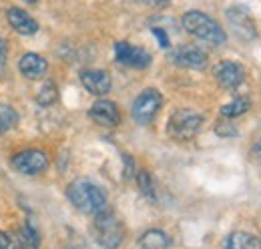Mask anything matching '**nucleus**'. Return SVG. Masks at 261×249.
<instances>
[{"label": "nucleus", "mask_w": 261, "mask_h": 249, "mask_svg": "<svg viewBox=\"0 0 261 249\" xmlns=\"http://www.w3.org/2000/svg\"><path fill=\"white\" fill-rule=\"evenodd\" d=\"M161 105H163V96L157 89H145L130 107L133 121L137 124H149L161 111Z\"/></svg>", "instance_id": "obj_5"}, {"label": "nucleus", "mask_w": 261, "mask_h": 249, "mask_svg": "<svg viewBox=\"0 0 261 249\" xmlns=\"http://www.w3.org/2000/svg\"><path fill=\"white\" fill-rule=\"evenodd\" d=\"M6 59H8V42H6L4 36L0 34V66L6 62Z\"/></svg>", "instance_id": "obj_24"}, {"label": "nucleus", "mask_w": 261, "mask_h": 249, "mask_svg": "<svg viewBox=\"0 0 261 249\" xmlns=\"http://www.w3.org/2000/svg\"><path fill=\"white\" fill-rule=\"evenodd\" d=\"M203 117L191 109H179L169 117L167 135L175 141H189L201 131Z\"/></svg>", "instance_id": "obj_3"}, {"label": "nucleus", "mask_w": 261, "mask_h": 249, "mask_svg": "<svg viewBox=\"0 0 261 249\" xmlns=\"http://www.w3.org/2000/svg\"><path fill=\"white\" fill-rule=\"evenodd\" d=\"M81 83L83 87L89 91L91 94H97V96H105V94L111 91L113 87V79L107 70L102 68H89V70H83L81 72Z\"/></svg>", "instance_id": "obj_10"}, {"label": "nucleus", "mask_w": 261, "mask_h": 249, "mask_svg": "<svg viewBox=\"0 0 261 249\" xmlns=\"http://www.w3.org/2000/svg\"><path fill=\"white\" fill-rule=\"evenodd\" d=\"M10 163L22 175H38V173L48 169V157L44 151H38V149L20 151L10 159Z\"/></svg>", "instance_id": "obj_6"}, {"label": "nucleus", "mask_w": 261, "mask_h": 249, "mask_svg": "<svg viewBox=\"0 0 261 249\" xmlns=\"http://www.w3.org/2000/svg\"><path fill=\"white\" fill-rule=\"evenodd\" d=\"M225 249H261V241L247 231H235L225 239Z\"/></svg>", "instance_id": "obj_16"}, {"label": "nucleus", "mask_w": 261, "mask_h": 249, "mask_svg": "<svg viewBox=\"0 0 261 249\" xmlns=\"http://www.w3.org/2000/svg\"><path fill=\"white\" fill-rule=\"evenodd\" d=\"M18 245H20V249H38V245H40V235H38V231L33 227L31 221H27L22 225Z\"/></svg>", "instance_id": "obj_18"}, {"label": "nucleus", "mask_w": 261, "mask_h": 249, "mask_svg": "<svg viewBox=\"0 0 261 249\" xmlns=\"http://www.w3.org/2000/svg\"><path fill=\"white\" fill-rule=\"evenodd\" d=\"M24 2H29V4H34V2H38V0H24Z\"/></svg>", "instance_id": "obj_28"}, {"label": "nucleus", "mask_w": 261, "mask_h": 249, "mask_svg": "<svg viewBox=\"0 0 261 249\" xmlns=\"http://www.w3.org/2000/svg\"><path fill=\"white\" fill-rule=\"evenodd\" d=\"M18 70H20V74H22L24 79H29V81H38V79H42V77L46 74L48 62H46L44 57H40V55H36V53H27V55H22L20 61H18Z\"/></svg>", "instance_id": "obj_13"}, {"label": "nucleus", "mask_w": 261, "mask_h": 249, "mask_svg": "<svg viewBox=\"0 0 261 249\" xmlns=\"http://www.w3.org/2000/svg\"><path fill=\"white\" fill-rule=\"evenodd\" d=\"M6 18H8V24L18 32V34L31 36V34H34V32L38 31V22L34 20L27 10H22V8H18V6L8 8V10H6Z\"/></svg>", "instance_id": "obj_14"}, {"label": "nucleus", "mask_w": 261, "mask_h": 249, "mask_svg": "<svg viewBox=\"0 0 261 249\" xmlns=\"http://www.w3.org/2000/svg\"><path fill=\"white\" fill-rule=\"evenodd\" d=\"M171 245V237L163 229H149L141 235L139 247L141 249H167Z\"/></svg>", "instance_id": "obj_15"}, {"label": "nucleus", "mask_w": 261, "mask_h": 249, "mask_svg": "<svg viewBox=\"0 0 261 249\" xmlns=\"http://www.w3.org/2000/svg\"><path fill=\"white\" fill-rule=\"evenodd\" d=\"M213 77H215V81H217L223 89L233 91V89H239V87L245 83V68H243L239 62L223 61L213 68Z\"/></svg>", "instance_id": "obj_9"}, {"label": "nucleus", "mask_w": 261, "mask_h": 249, "mask_svg": "<svg viewBox=\"0 0 261 249\" xmlns=\"http://www.w3.org/2000/svg\"><path fill=\"white\" fill-rule=\"evenodd\" d=\"M57 96H59L57 85H55V83H50V81H46V83L40 87L38 94H36V101H38V105H40V107H50V105L57 101Z\"/></svg>", "instance_id": "obj_20"}, {"label": "nucleus", "mask_w": 261, "mask_h": 249, "mask_svg": "<svg viewBox=\"0 0 261 249\" xmlns=\"http://www.w3.org/2000/svg\"><path fill=\"white\" fill-rule=\"evenodd\" d=\"M251 151H253V155L257 157V159H261V141H257V143L253 145V149H251Z\"/></svg>", "instance_id": "obj_27"}, {"label": "nucleus", "mask_w": 261, "mask_h": 249, "mask_svg": "<svg viewBox=\"0 0 261 249\" xmlns=\"http://www.w3.org/2000/svg\"><path fill=\"white\" fill-rule=\"evenodd\" d=\"M18 123V113L10 105H0V135L14 129Z\"/></svg>", "instance_id": "obj_19"}, {"label": "nucleus", "mask_w": 261, "mask_h": 249, "mask_svg": "<svg viewBox=\"0 0 261 249\" xmlns=\"http://www.w3.org/2000/svg\"><path fill=\"white\" fill-rule=\"evenodd\" d=\"M66 197L87 215H98L107 209V193L89 179H74L66 189Z\"/></svg>", "instance_id": "obj_1"}, {"label": "nucleus", "mask_w": 261, "mask_h": 249, "mask_svg": "<svg viewBox=\"0 0 261 249\" xmlns=\"http://www.w3.org/2000/svg\"><path fill=\"white\" fill-rule=\"evenodd\" d=\"M0 249H20V245L4 231H0Z\"/></svg>", "instance_id": "obj_23"}, {"label": "nucleus", "mask_w": 261, "mask_h": 249, "mask_svg": "<svg viewBox=\"0 0 261 249\" xmlns=\"http://www.w3.org/2000/svg\"><path fill=\"white\" fill-rule=\"evenodd\" d=\"M66 249H83V247H79V245H74V247H66Z\"/></svg>", "instance_id": "obj_29"}, {"label": "nucleus", "mask_w": 261, "mask_h": 249, "mask_svg": "<svg viewBox=\"0 0 261 249\" xmlns=\"http://www.w3.org/2000/svg\"><path fill=\"white\" fill-rule=\"evenodd\" d=\"M171 59L175 64L183 66V68H205L207 66V53L201 51L195 44H185V46H179L177 51H173Z\"/></svg>", "instance_id": "obj_11"}, {"label": "nucleus", "mask_w": 261, "mask_h": 249, "mask_svg": "<svg viewBox=\"0 0 261 249\" xmlns=\"http://www.w3.org/2000/svg\"><path fill=\"white\" fill-rule=\"evenodd\" d=\"M137 183H139V189L143 195H147L149 199H155V189H153V181L149 177L147 171H139L137 173Z\"/></svg>", "instance_id": "obj_21"}, {"label": "nucleus", "mask_w": 261, "mask_h": 249, "mask_svg": "<svg viewBox=\"0 0 261 249\" xmlns=\"http://www.w3.org/2000/svg\"><path fill=\"white\" fill-rule=\"evenodd\" d=\"M231 29L235 31L237 36H241L243 40H253L257 36V27L255 20L251 18V14L243 8V6H231L225 12Z\"/></svg>", "instance_id": "obj_8"}, {"label": "nucleus", "mask_w": 261, "mask_h": 249, "mask_svg": "<svg viewBox=\"0 0 261 249\" xmlns=\"http://www.w3.org/2000/svg\"><path fill=\"white\" fill-rule=\"evenodd\" d=\"M95 237H97L98 245L105 249H117L123 241V225L121 221L115 217V213L111 211H102L95 215Z\"/></svg>", "instance_id": "obj_4"}, {"label": "nucleus", "mask_w": 261, "mask_h": 249, "mask_svg": "<svg viewBox=\"0 0 261 249\" xmlns=\"http://www.w3.org/2000/svg\"><path fill=\"white\" fill-rule=\"evenodd\" d=\"M141 2H147V4H151V6H159V8H163V6H169V4H171V0H141Z\"/></svg>", "instance_id": "obj_26"}, {"label": "nucleus", "mask_w": 261, "mask_h": 249, "mask_svg": "<svg viewBox=\"0 0 261 249\" xmlns=\"http://www.w3.org/2000/svg\"><path fill=\"white\" fill-rule=\"evenodd\" d=\"M181 22H183V29L189 32V34H193V36L205 40V42H209V44H213V46H221L227 40V34L219 27V22L213 20L209 14H205L201 10H189V12H185L183 18H181Z\"/></svg>", "instance_id": "obj_2"}, {"label": "nucleus", "mask_w": 261, "mask_h": 249, "mask_svg": "<svg viewBox=\"0 0 261 249\" xmlns=\"http://www.w3.org/2000/svg\"><path fill=\"white\" fill-rule=\"evenodd\" d=\"M153 34L159 38V42H161V46H163V48H167V46H169V36H167L161 29H153Z\"/></svg>", "instance_id": "obj_25"}, {"label": "nucleus", "mask_w": 261, "mask_h": 249, "mask_svg": "<svg viewBox=\"0 0 261 249\" xmlns=\"http://www.w3.org/2000/svg\"><path fill=\"white\" fill-rule=\"evenodd\" d=\"M215 133H217L219 137L227 139V137H233V135H237V129L233 127V123H229L227 119H225V121H219V123L215 124Z\"/></svg>", "instance_id": "obj_22"}, {"label": "nucleus", "mask_w": 261, "mask_h": 249, "mask_svg": "<svg viewBox=\"0 0 261 249\" xmlns=\"http://www.w3.org/2000/svg\"><path fill=\"white\" fill-rule=\"evenodd\" d=\"M115 59H117L119 64L133 66V68H147L151 64V61H153V57L145 48L133 46V44L125 42V40L115 44Z\"/></svg>", "instance_id": "obj_7"}, {"label": "nucleus", "mask_w": 261, "mask_h": 249, "mask_svg": "<svg viewBox=\"0 0 261 249\" xmlns=\"http://www.w3.org/2000/svg\"><path fill=\"white\" fill-rule=\"evenodd\" d=\"M89 115H91V119L95 123L102 124V127H117V124L121 123V113H119L117 105L113 101H107V98L97 101L91 107Z\"/></svg>", "instance_id": "obj_12"}, {"label": "nucleus", "mask_w": 261, "mask_h": 249, "mask_svg": "<svg viewBox=\"0 0 261 249\" xmlns=\"http://www.w3.org/2000/svg\"><path fill=\"white\" fill-rule=\"evenodd\" d=\"M249 107H251V101H249L247 96H237V98H233L231 103L221 107V117H225V119H235V117H239V115H245V113L249 111Z\"/></svg>", "instance_id": "obj_17"}]
</instances>
